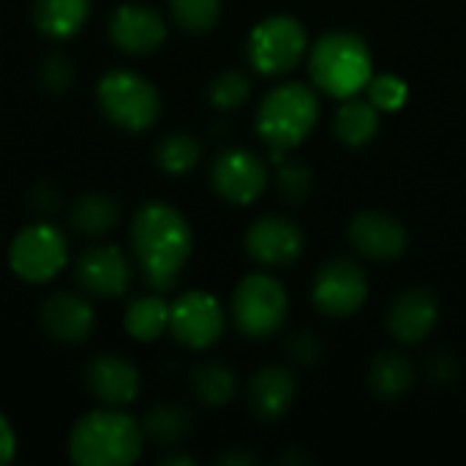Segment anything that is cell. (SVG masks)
Returning a JSON list of instances; mask_svg holds the SVG:
<instances>
[{
  "label": "cell",
  "mask_w": 466,
  "mask_h": 466,
  "mask_svg": "<svg viewBox=\"0 0 466 466\" xmlns=\"http://www.w3.org/2000/svg\"><path fill=\"white\" fill-rule=\"evenodd\" d=\"M109 35L115 46H120L128 55H147L158 49L167 38V22L161 14L142 3H126L120 5L109 19Z\"/></svg>",
  "instance_id": "15"
},
{
  "label": "cell",
  "mask_w": 466,
  "mask_h": 466,
  "mask_svg": "<svg viewBox=\"0 0 466 466\" xmlns=\"http://www.w3.org/2000/svg\"><path fill=\"white\" fill-rule=\"evenodd\" d=\"M287 289L279 279L268 273L246 276L232 295V319L238 330L248 339L273 336L287 319Z\"/></svg>",
  "instance_id": "6"
},
{
  "label": "cell",
  "mask_w": 466,
  "mask_h": 466,
  "mask_svg": "<svg viewBox=\"0 0 466 466\" xmlns=\"http://www.w3.org/2000/svg\"><path fill=\"white\" fill-rule=\"evenodd\" d=\"M309 49L306 27L287 14L262 19L248 35V60L265 76H281L292 71Z\"/></svg>",
  "instance_id": "7"
},
{
  "label": "cell",
  "mask_w": 466,
  "mask_h": 466,
  "mask_svg": "<svg viewBox=\"0 0 466 466\" xmlns=\"http://www.w3.org/2000/svg\"><path fill=\"white\" fill-rule=\"evenodd\" d=\"M426 374L434 385H451L459 377V363L448 352H437L426 363Z\"/></svg>",
  "instance_id": "34"
},
{
  "label": "cell",
  "mask_w": 466,
  "mask_h": 466,
  "mask_svg": "<svg viewBox=\"0 0 466 466\" xmlns=\"http://www.w3.org/2000/svg\"><path fill=\"white\" fill-rule=\"evenodd\" d=\"M440 319V300L429 287L404 289L388 309V330L401 344L423 341Z\"/></svg>",
  "instance_id": "16"
},
{
  "label": "cell",
  "mask_w": 466,
  "mask_h": 466,
  "mask_svg": "<svg viewBox=\"0 0 466 466\" xmlns=\"http://www.w3.org/2000/svg\"><path fill=\"white\" fill-rule=\"evenodd\" d=\"M93 309L76 292H55L41 306L44 330L63 344H82L93 333Z\"/></svg>",
  "instance_id": "18"
},
{
  "label": "cell",
  "mask_w": 466,
  "mask_h": 466,
  "mask_svg": "<svg viewBox=\"0 0 466 466\" xmlns=\"http://www.w3.org/2000/svg\"><path fill=\"white\" fill-rule=\"evenodd\" d=\"M319 117V101L309 85L287 82L270 90L257 109V131L279 164L287 150L298 147Z\"/></svg>",
  "instance_id": "4"
},
{
  "label": "cell",
  "mask_w": 466,
  "mask_h": 466,
  "mask_svg": "<svg viewBox=\"0 0 466 466\" xmlns=\"http://www.w3.org/2000/svg\"><path fill=\"white\" fill-rule=\"evenodd\" d=\"M74 276L93 298H120L131 284V265L117 246H96L76 259Z\"/></svg>",
  "instance_id": "14"
},
{
  "label": "cell",
  "mask_w": 466,
  "mask_h": 466,
  "mask_svg": "<svg viewBox=\"0 0 466 466\" xmlns=\"http://www.w3.org/2000/svg\"><path fill=\"white\" fill-rule=\"evenodd\" d=\"M208 96H210V104L216 109H238L240 104H246V98L251 96V79L243 74V71H221L210 87H208Z\"/></svg>",
  "instance_id": "29"
},
{
  "label": "cell",
  "mask_w": 466,
  "mask_h": 466,
  "mask_svg": "<svg viewBox=\"0 0 466 466\" xmlns=\"http://www.w3.org/2000/svg\"><path fill=\"white\" fill-rule=\"evenodd\" d=\"M287 352H289V358H292L295 363H300V366H311V363H317V360H319L322 347H319V341H317V336H314V333L300 330V333H295V336L287 341Z\"/></svg>",
  "instance_id": "33"
},
{
  "label": "cell",
  "mask_w": 466,
  "mask_h": 466,
  "mask_svg": "<svg viewBox=\"0 0 466 466\" xmlns=\"http://www.w3.org/2000/svg\"><path fill=\"white\" fill-rule=\"evenodd\" d=\"M333 131L344 145L363 147L380 131V109L371 101H363L358 96L344 98V104H341V109H339V115L333 120Z\"/></svg>",
  "instance_id": "20"
},
{
  "label": "cell",
  "mask_w": 466,
  "mask_h": 466,
  "mask_svg": "<svg viewBox=\"0 0 466 466\" xmlns=\"http://www.w3.org/2000/svg\"><path fill=\"white\" fill-rule=\"evenodd\" d=\"M279 191L287 202H303L311 194V169L303 161H279Z\"/></svg>",
  "instance_id": "31"
},
{
  "label": "cell",
  "mask_w": 466,
  "mask_h": 466,
  "mask_svg": "<svg viewBox=\"0 0 466 466\" xmlns=\"http://www.w3.org/2000/svg\"><path fill=\"white\" fill-rule=\"evenodd\" d=\"M85 382L90 393L106 407H128L139 396L137 369L117 355H98L85 369Z\"/></svg>",
  "instance_id": "17"
},
{
  "label": "cell",
  "mask_w": 466,
  "mask_h": 466,
  "mask_svg": "<svg viewBox=\"0 0 466 466\" xmlns=\"http://www.w3.org/2000/svg\"><path fill=\"white\" fill-rule=\"evenodd\" d=\"M66 259V238L52 224L25 227L8 246V265L27 284H44L55 279Z\"/></svg>",
  "instance_id": "8"
},
{
  "label": "cell",
  "mask_w": 466,
  "mask_h": 466,
  "mask_svg": "<svg viewBox=\"0 0 466 466\" xmlns=\"http://www.w3.org/2000/svg\"><path fill=\"white\" fill-rule=\"evenodd\" d=\"M90 14V0H35L33 19L49 38H71Z\"/></svg>",
  "instance_id": "21"
},
{
  "label": "cell",
  "mask_w": 466,
  "mask_h": 466,
  "mask_svg": "<svg viewBox=\"0 0 466 466\" xmlns=\"http://www.w3.org/2000/svg\"><path fill=\"white\" fill-rule=\"evenodd\" d=\"M161 464H194V459H191V456H167Z\"/></svg>",
  "instance_id": "37"
},
{
  "label": "cell",
  "mask_w": 466,
  "mask_h": 466,
  "mask_svg": "<svg viewBox=\"0 0 466 466\" xmlns=\"http://www.w3.org/2000/svg\"><path fill=\"white\" fill-rule=\"evenodd\" d=\"M117 221H120V208L106 194H85L71 208L74 229L79 235H87V238H98V235L112 232L117 227Z\"/></svg>",
  "instance_id": "23"
},
{
  "label": "cell",
  "mask_w": 466,
  "mask_h": 466,
  "mask_svg": "<svg viewBox=\"0 0 466 466\" xmlns=\"http://www.w3.org/2000/svg\"><path fill=\"white\" fill-rule=\"evenodd\" d=\"M311 298L325 317H350L366 303L369 279L358 262L339 257L319 268L311 287Z\"/></svg>",
  "instance_id": "9"
},
{
  "label": "cell",
  "mask_w": 466,
  "mask_h": 466,
  "mask_svg": "<svg viewBox=\"0 0 466 466\" xmlns=\"http://www.w3.org/2000/svg\"><path fill=\"white\" fill-rule=\"evenodd\" d=\"M415 385L412 363L399 352H382L369 366V388L377 399L393 401Z\"/></svg>",
  "instance_id": "22"
},
{
  "label": "cell",
  "mask_w": 466,
  "mask_h": 466,
  "mask_svg": "<svg viewBox=\"0 0 466 466\" xmlns=\"http://www.w3.org/2000/svg\"><path fill=\"white\" fill-rule=\"evenodd\" d=\"M369 90V101L380 109V112H396L407 104L410 87L401 76L396 74H374L366 85Z\"/></svg>",
  "instance_id": "30"
},
{
  "label": "cell",
  "mask_w": 466,
  "mask_h": 466,
  "mask_svg": "<svg viewBox=\"0 0 466 466\" xmlns=\"http://www.w3.org/2000/svg\"><path fill=\"white\" fill-rule=\"evenodd\" d=\"M202 156V147L199 142L191 137V134H169L158 142L156 147V164L167 172V175H186L197 167Z\"/></svg>",
  "instance_id": "27"
},
{
  "label": "cell",
  "mask_w": 466,
  "mask_h": 466,
  "mask_svg": "<svg viewBox=\"0 0 466 466\" xmlns=\"http://www.w3.org/2000/svg\"><path fill=\"white\" fill-rule=\"evenodd\" d=\"M169 330L183 347L208 350L224 336V309L202 289L186 292L169 309Z\"/></svg>",
  "instance_id": "10"
},
{
  "label": "cell",
  "mask_w": 466,
  "mask_h": 466,
  "mask_svg": "<svg viewBox=\"0 0 466 466\" xmlns=\"http://www.w3.org/2000/svg\"><path fill=\"white\" fill-rule=\"evenodd\" d=\"M41 82L49 93H60L68 90V85L74 82V68L68 63V57L63 55H52L41 63Z\"/></svg>",
  "instance_id": "32"
},
{
  "label": "cell",
  "mask_w": 466,
  "mask_h": 466,
  "mask_svg": "<svg viewBox=\"0 0 466 466\" xmlns=\"http://www.w3.org/2000/svg\"><path fill=\"white\" fill-rule=\"evenodd\" d=\"M309 71L314 85L333 98H352L366 90L374 76V60L369 44L352 30H328L317 38L309 55Z\"/></svg>",
  "instance_id": "3"
},
{
  "label": "cell",
  "mask_w": 466,
  "mask_h": 466,
  "mask_svg": "<svg viewBox=\"0 0 466 466\" xmlns=\"http://www.w3.org/2000/svg\"><path fill=\"white\" fill-rule=\"evenodd\" d=\"M145 437H150L153 442L172 448L177 442H183L191 431V415L177 407V404H156L142 423Z\"/></svg>",
  "instance_id": "26"
},
{
  "label": "cell",
  "mask_w": 466,
  "mask_h": 466,
  "mask_svg": "<svg viewBox=\"0 0 466 466\" xmlns=\"http://www.w3.org/2000/svg\"><path fill=\"white\" fill-rule=\"evenodd\" d=\"M16 453V434L11 429V423L5 420V415H0V466L8 464Z\"/></svg>",
  "instance_id": "35"
},
{
  "label": "cell",
  "mask_w": 466,
  "mask_h": 466,
  "mask_svg": "<svg viewBox=\"0 0 466 466\" xmlns=\"http://www.w3.org/2000/svg\"><path fill=\"white\" fill-rule=\"evenodd\" d=\"M101 112L126 131H145L156 123L161 112L158 90L137 71H109L98 82Z\"/></svg>",
  "instance_id": "5"
},
{
  "label": "cell",
  "mask_w": 466,
  "mask_h": 466,
  "mask_svg": "<svg viewBox=\"0 0 466 466\" xmlns=\"http://www.w3.org/2000/svg\"><path fill=\"white\" fill-rule=\"evenodd\" d=\"M191 390L208 407H227L235 399L238 380H235V374L227 366L208 360V363L194 366V371H191Z\"/></svg>",
  "instance_id": "25"
},
{
  "label": "cell",
  "mask_w": 466,
  "mask_h": 466,
  "mask_svg": "<svg viewBox=\"0 0 466 466\" xmlns=\"http://www.w3.org/2000/svg\"><path fill=\"white\" fill-rule=\"evenodd\" d=\"M350 243L369 259L390 262L407 251V227L385 210H363L350 221Z\"/></svg>",
  "instance_id": "13"
},
{
  "label": "cell",
  "mask_w": 466,
  "mask_h": 466,
  "mask_svg": "<svg viewBox=\"0 0 466 466\" xmlns=\"http://www.w3.org/2000/svg\"><path fill=\"white\" fill-rule=\"evenodd\" d=\"M194 235L188 221L167 202H147L134 213L131 248L145 281L164 292L172 289L191 257Z\"/></svg>",
  "instance_id": "1"
},
{
  "label": "cell",
  "mask_w": 466,
  "mask_h": 466,
  "mask_svg": "<svg viewBox=\"0 0 466 466\" xmlns=\"http://www.w3.org/2000/svg\"><path fill=\"white\" fill-rule=\"evenodd\" d=\"M169 303L158 295H147V298H137L128 311H126V330L131 339L137 341H156L164 336V330H169Z\"/></svg>",
  "instance_id": "24"
},
{
  "label": "cell",
  "mask_w": 466,
  "mask_h": 466,
  "mask_svg": "<svg viewBox=\"0 0 466 466\" xmlns=\"http://www.w3.org/2000/svg\"><path fill=\"white\" fill-rule=\"evenodd\" d=\"M175 22L188 33H208L221 16V0H169Z\"/></svg>",
  "instance_id": "28"
},
{
  "label": "cell",
  "mask_w": 466,
  "mask_h": 466,
  "mask_svg": "<svg viewBox=\"0 0 466 466\" xmlns=\"http://www.w3.org/2000/svg\"><path fill=\"white\" fill-rule=\"evenodd\" d=\"M306 246L303 229L284 216H262L246 232V251L265 268L292 265Z\"/></svg>",
  "instance_id": "12"
},
{
  "label": "cell",
  "mask_w": 466,
  "mask_h": 466,
  "mask_svg": "<svg viewBox=\"0 0 466 466\" xmlns=\"http://www.w3.org/2000/svg\"><path fill=\"white\" fill-rule=\"evenodd\" d=\"M295 401V380L287 369L268 366L257 371L248 382V404L257 418L276 420L281 418Z\"/></svg>",
  "instance_id": "19"
},
{
  "label": "cell",
  "mask_w": 466,
  "mask_h": 466,
  "mask_svg": "<svg viewBox=\"0 0 466 466\" xmlns=\"http://www.w3.org/2000/svg\"><path fill=\"white\" fill-rule=\"evenodd\" d=\"M142 426L117 412V407L96 410L79 418L68 434V456L79 466H131L142 456Z\"/></svg>",
  "instance_id": "2"
},
{
  "label": "cell",
  "mask_w": 466,
  "mask_h": 466,
  "mask_svg": "<svg viewBox=\"0 0 466 466\" xmlns=\"http://www.w3.org/2000/svg\"><path fill=\"white\" fill-rule=\"evenodd\" d=\"M210 183L221 199L232 205H248L262 197L268 186V167L257 153L232 147L213 161Z\"/></svg>",
  "instance_id": "11"
},
{
  "label": "cell",
  "mask_w": 466,
  "mask_h": 466,
  "mask_svg": "<svg viewBox=\"0 0 466 466\" xmlns=\"http://www.w3.org/2000/svg\"><path fill=\"white\" fill-rule=\"evenodd\" d=\"M254 461H257V456L248 451H229L218 459V464H254Z\"/></svg>",
  "instance_id": "36"
}]
</instances>
